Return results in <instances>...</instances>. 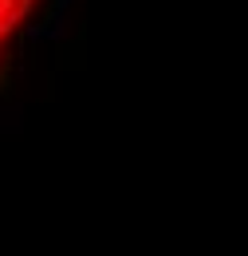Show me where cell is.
Returning a JSON list of instances; mask_svg holds the SVG:
<instances>
[{
	"mask_svg": "<svg viewBox=\"0 0 248 256\" xmlns=\"http://www.w3.org/2000/svg\"><path fill=\"white\" fill-rule=\"evenodd\" d=\"M32 4H36V0H0V44H4V36L32 12Z\"/></svg>",
	"mask_w": 248,
	"mask_h": 256,
	"instance_id": "obj_1",
	"label": "cell"
}]
</instances>
